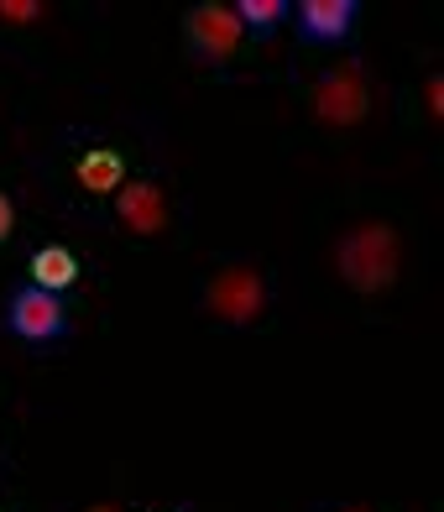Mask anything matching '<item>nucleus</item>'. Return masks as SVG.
Listing matches in <instances>:
<instances>
[{
  "label": "nucleus",
  "instance_id": "4468645a",
  "mask_svg": "<svg viewBox=\"0 0 444 512\" xmlns=\"http://www.w3.org/2000/svg\"><path fill=\"white\" fill-rule=\"evenodd\" d=\"M89 512H121V507H89Z\"/></svg>",
  "mask_w": 444,
  "mask_h": 512
},
{
  "label": "nucleus",
  "instance_id": "2eb2a0df",
  "mask_svg": "<svg viewBox=\"0 0 444 512\" xmlns=\"http://www.w3.org/2000/svg\"><path fill=\"white\" fill-rule=\"evenodd\" d=\"M340 512H361V507H340Z\"/></svg>",
  "mask_w": 444,
  "mask_h": 512
},
{
  "label": "nucleus",
  "instance_id": "7ed1b4c3",
  "mask_svg": "<svg viewBox=\"0 0 444 512\" xmlns=\"http://www.w3.org/2000/svg\"><path fill=\"white\" fill-rule=\"evenodd\" d=\"M6 330L27 345H48L68 335V314L58 304V293H42V288H11V304H6Z\"/></svg>",
  "mask_w": 444,
  "mask_h": 512
},
{
  "label": "nucleus",
  "instance_id": "39448f33",
  "mask_svg": "<svg viewBox=\"0 0 444 512\" xmlns=\"http://www.w3.org/2000/svg\"><path fill=\"white\" fill-rule=\"evenodd\" d=\"M241 21L230 6H194L189 11V48L204 58V63H225L230 53L241 48Z\"/></svg>",
  "mask_w": 444,
  "mask_h": 512
},
{
  "label": "nucleus",
  "instance_id": "9d476101",
  "mask_svg": "<svg viewBox=\"0 0 444 512\" xmlns=\"http://www.w3.org/2000/svg\"><path fill=\"white\" fill-rule=\"evenodd\" d=\"M283 16H293V6H283V0H241L236 6V21L241 27H256V32H272Z\"/></svg>",
  "mask_w": 444,
  "mask_h": 512
},
{
  "label": "nucleus",
  "instance_id": "ddd939ff",
  "mask_svg": "<svg viewBox=\"0 0 444 512\" xmlns=\"http://www.w3.org/2000/svg\"><path fill=\"white\" fill-rule=\"evenodd\" d=\"M11 220H16V215H11V199H6V194H0V241H6V236H11Z\"/></svg>",
  "mask_w": 444,
  "mask_h": 512
},
{
  "label": "nucleus",
  "instance_id": "f03ea898",
  "mask_svg": "<svg viewBox=\"0 0 444 512\" xmlns=\"http://www.w3.org/2000/svg\"><path fill=\"white\" fill-rule=\"evenodd\" d=\"M204 304H209V314L215 319H225V324H251L256 314L267 309V283H262V272L256 267H225L215 283L204 288Z\"/></svg>",
  "mask_w": 444,
  "mask_h": 512
},
{
  "label": "nucleus",
  "instance_id": "f257e3e1",
  "mask_svg": "<svg viewBox=\"0 0 444 512\" xmlns=\"http://www.w3.org/2000/svg\"><path fill=\"white\" fill-rule=\"evenodd\" d=\"M397 262H403V246H397V230L382 225V220L356 225V230H350V236L335 246V267H340V277H345L356 293H382V288H392Z\"/></svg>",
  "mask_w": 444,
  "mask_h": 512
},
{
  "label": "nucleus",
  "instance_id": "0eeeda50",
  "mask_svg": "<svg viewBox=\"0 0 444 512\" xmlns=\"http://www.w3.org/2000/svg\"><path fill=\"white\" fill-rule=\"evenodd\" d=\"M356 0H303V6H293L298 16V32L309 42H340L350 32V21H356Z\"/></svg>",
  "mask_w": 444,
  "mask_h": 512
},
{
  "label": "nucleus",
  "instance_id": "9b49d317",
  "mask_svg": "<svg viewBox=\"0 0 444 512\" xmlns=\"http://www.w3.org/2000/svg\"><path fill=\"white\" fill-rule=\"evenodd\" d=\"M42 6L37 0H0V21H37Z\"/></svg>",
  "mask_w": 444,
  "mask_h": 512
},
{
  "label": "nucleus",
  "instance_id": "423d86ee",
  "mask_svg": "<svg viewBox=\"0 0 444 512\" xmlns=\"http://www.w3.org/2000/svg\"><path fill=\"white\" fill-rule=\"evenodd\" d=\"M115 215L131 236H157L162 225H168V199L152 178H136V183H121L115 189Z\"/></svg>",
  "mask_w": 444,
  "mask_h": 512
},
{
  "label": "nucleus",
  "instance_id": "1a4fd4ad",
  "mask_svg": "<svg viewBox=\"0 0 444 512\" xmlns=\"http://www.w3.org/2000/svg\"><path fill=\"white\" fill-rule=\"evenodd\" d=\"M79 183L89 194H115L126 183V162H121V152H110V147H95V152H84L79 157Z\"/></svg>",
  "mask_w": 444,
  "mask_h": 512
},
{
  "label": "nucleus",
  "instance_id": "6e6552de",
  "mask_svg": "<svg viewBox=\"0 0 444 512\" xmlns=\"http://www.w3.org/2000/svg\"><path fill=\"white\" fill-rule=\"evenodd\" d=\"M74 277H79V256L68 251V246H42L32 256V288L63 293V288H74Z\"/></svg>",
  "mask_w": 444,
  "mask_h": 512
},
{
  "label": "nucleus",
  "instance_id": "f8f14e48",
  "mask_svg": "<svg viewBox=\"0 0 444 512\" xmlns=\"http://www.w3.org/2000/svg\"><path fill=\"white\" fill-rule=\"evenodd\" d=\"M439 95H444V84H439V79H429V115H434V121L444 115V100H439Z\"/></svg>",
  "mask_w": 444,
  "mask_h": 512
},
{
  "label": "nucleus",
  "instance_id": "20e7f679",
  "mask_svg": "<svg viewBox=\"0 0 444 512\" xmlns=\"http://www.w3.org/2000/svg\"><path fill=\"white\" fill-rule=\"evenodd\" d=\"M366 105H371V95H366V79L356 68H330L314 84V100H309L314 121H324V126H356L366 115Z\"/></svg>",
  "mask_w": 444,
  "mask_h": 512
}]
</instances>
